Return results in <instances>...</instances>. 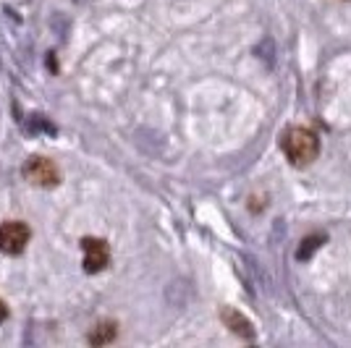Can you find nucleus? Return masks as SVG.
I'll return each mask as SVG.
<instances>
[{
	"instance_id": "obj_6",
	"label": "nucleus",
	"mask_w": 351,
	"mask_h": 348,
	"mask_svg": "<svg viewBox=\"0 0 351 348\" xmlns=\"http://www.w3.org/2000/svg\"><path fill=\"white\" fill-rule=\"evenodd\" d=\"M116 322H100L97 327H92V333H89V343L92 346H105V343H110L113 338H116Z\"/></svg>"
},
{
	"instance_id": "obj_7",
	"label": "nucleus",
	"mask_w": 351,
	"mask_h": 348,
	"mask_svg": "<svg viewBox=\"0 0 351 348\" xmlns=\"http://www.w3.org/2000/svg\"><path fill=\"white\" fill-rule=\"evenodd\" d=\"M322 241H325L322 236H309V238H304V241L299 244V249H296V260H302V262L309 260V257L322 247Z\"/></svg>"
},
{
	"instance_id": "obj_2",
	"label": "nucleus",
	"mask_w": 351,
	"mask_h": 348,
	"mask_svg": "<svg viewBox=\"0 0 351 348\" xmlns=\"http://www.w3.org/2000/svg\"><path fill=\"white\" fill-rule=\"evenodd\" d=\"M29 228L21 220H11L0 225V251L3 254H21L24 247L29 244Z\"/></svg>"
},
{
	"instance_id": "obj_8",
	"label": "nucleus",
	"mask_w": 351,
	"mask_h": 348,
	"mask_svg": "<svg viewBox=\"0 0 351 348\" xmlns=\"http://www.w3.org/2000/svg\"><path fill=\"white\" fill-rule=\"evenodd\" d=\"M5 317H8V306H5L3 301H0V322H3Z\"/></svg>"
},
{
	"instance_id": "obj_4",
	"label": "nucleus",
	"mask_w": 351,
	"mask_h": 348,
	"mask_svg": "<svg viewBox=\"0 0 351 348\" xmlns=\"http://www.w3.org/2000/svg\"><path fill=\"white\" fill-rule=\"evenodd\" d=\"M82 249H84V270L87 273H100L110 260V249L103 238H84Z\"/></svg>"
},
{
	"instance_id": "obj_5",
	"label": "nucleus",
	"mask_w": 351,
	"mask_h": 348,
	"mask_svg": "<svg viewBox=\"0 0 351 348\" xmlns=\"http://www.w3.org/2000/svg\"><path fill=\"white\" fill-rule=\"evenodd\" d=\"M223 322L234 330L236 335H244V338H254V330H252V322L247 317H241L236 309H223Z\"/></svg>"
},
{
	"instance_id": "obj_1",
	"label": "nucleus",
	"mask_w": 351,
	"mask_h": 348,
	"mask_svg": "<svg viewBox=\"0 0 351 348\" xmlns=\"http://www.w3.org/2000/svg\"><path fill=\"white\" fill-rule=\"evenodd\" d=\"M283 152L293 165H309L320 155V139L315 131L304 129V126H293L283 134Z\"/></svg>"
},
{
	"instance_id": "obj_3",
	"label": "nucleus",
	"mask_w": 351,
	"mask_h": 348,
	"mask_svg": "<svg viewBox=\"0 0 351 348\" xmlns=\"http://www.w3.org/2000/svg\"><path fill=\"white\" fill-rule=\"evenodd\" d=\"M24 175L27 181L37 184V186H56L60 181V173L56 168V162L47 158H29L24 165Z\"/></svg>"
}]
</instances>
